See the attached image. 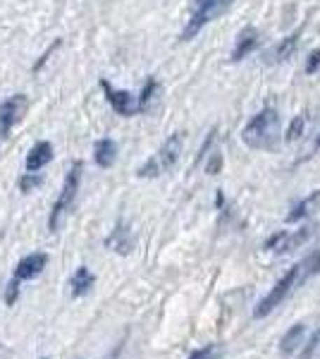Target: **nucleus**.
<instances>
[{"label":"nucleus","instance_id":"obj_17","mask_svg":"<svg viewBox=\"0 0 320 359\" xmlns=\"http://www.w3.org/2000/svg\"><path fill=\"white\" fill-rule=\"evenodd\" d=\"M299 359H320V328L308 338V343H304Z\"/></svg>","mask_w":320,"mask_h":359},{"label":"nucleus","instance_id":"obj_24","mask_svg":"<svg viewBox=\"0 0 320 359\" xmlns=\"http://www.w3.org/2000/svg\"><path fill=\"white\" fill-rule=\"evenodd\" d=\"M320 69V50H313L311 55H308V62H306V72L313 74Z\"/></svg>","mask_w":320,"mask_h":359},{"label":"nucleus","instance_id":"obj_15","mask_svg":"<svg viewBox=\"0 0 320 359\" xmlns=\"http://www.w3.org/2000/svg\"><path fill=\"white\" fill-rule=\"evenodd\" d=\"M94 158L101 168H110L115 163V158H118V144H115L113 139H101V142H96Z\"/></svg>","mask_w":320,"mask_h":359},{"label":"nucleus","instance_id":"obj_5","mask_svg":"<svg viewBox=\"0 0 320 359\" xmlns=\"http://www.w3.org/2000/svg\"><path fill=\"white\" fill-rule=\"evenodd\" d=\"M230 5H232V0H199V8H196L194 17L189 20V25H187V29H184L182 39H187V41H189V39H194L196 34H199L201 29L208 25V22H213L215 17L223 15Z\"/></svg>","mask_w":320,"mask_h":359},{"label":"nucleus","instance_id":"obj_12","mask_svg":"<svg viewBox=\"0 0 320 359\" xmlns=\"http://www.w3.org/2000/svg\"><path fill=\"white\" fill-rule=\"evenodd\" d=\"M308 237V230H299L296 235H289V233H277L272 235L270 240L265 242V249H275V252H289V249L299 247L301 242H304Z\"/></svg>","mask_w":320,"mask_h":359},{"label":"nucleus","instance_id":"obj_8","mask_svg":"<svg viewBox=\"0 0 320 359\" xmlns=\"http://www.w3.org/2000/svg\"><path fill=\"white\" fill-rule=\"evenodd\" d=\"M46 264H48V257H46L43 252H36V254H29V257L22 259L20 264H17L15 269V280L22 283V280H32V278H36L41 271L46 269Z\"/></svg>","mask_w":320,"mask_h":359},{"label":"nucleus","instance_id":"obj_3","mask_svg":"<svg viewBox=\"0 0 320 359\" xmlns=\"http://www.w3.org/2000/svg\"><path fill=\"white\" fill-rule=\"evenodd\" d=\"M184 147V137L182 135H172L167 137V142L158 149V154L151 156V158L139 168V177H158L162 172L172 170L179 161V154H182Z\"/></svg>","mask_w":320,"mask_h":359},{"label":"nucleus","instance_id":"obj_25","mask_svg":"<svg viewBox=\"0 0 320 359\" xmlns=\"http://www.w3.org/2000/svg\"><path fill=\"white\" fill-rule=\"evenodd\" d=\"M318 147H320V137H318Z\"/></svg>","mask_w":320,"mask_h":359},{"label":"nucleus","instance_id":"obj_20","mask_svg":"<svg viewBox=\"0 0 320 359\" xmlns=\"http://www.w3.org/2000/svg\"><path fill=\"white\" fill-rule=\"evenodd\" d=\"M316 196H318V194L308 196V199L301 201L299 206H294V208H292V213H289V216H287V221H289V223H294V221H299V218H304L306 213H308V206L313 204V199H316Z\"/></svg>","mask_w":320,"mask_h":359},{"label":"nucleus","instance_id":"obj_13","mask_svg":"<svg viewBox=\"0 0 320 359\" xmlns=\"http://www.w3.org/2000/svg\"><path fill=\"white\" fill-rule=\"evenodd\" d=\"M94 283H96L94 273H91L86 266H79V269L74 271L72 280H69V287H72V297H84V294L89 292L91 287H94Z\"/></svg>","mask_w":320,"mask_h":359},{"label":"nucleus","instance_id":"obj_1","mask_svg":"<svg viewBox=\"0 0 320 359\" xmlns=\"http://www.w3.org/2000/svg\"><path fill=\"white\" fill-rule=\"evenodd\" d=\"M316 273H320V252L308 254V257L301 259L294 269H289L287 273L275 283V287H272V290L258 302V306L253 309V318H265L267 314H272V311H275L277 306L296 290V287L304 285L308 278L316 276Z\"/></svg>","mask_w":320,"mask_h":359},{"label":"nucleus","instance_id":"obj_14","mask_svg":"<svg viewBox=\"0 0 320 359\" xmlns=\"http://www.w3.org/2000/svg\"><path fill=\"white\" fill-rule=\"evenodd\" d=\"M106 245L113 249V252H118V254H127L132 249V233H130V228H127V223H120L118 228L113 230V235L106 240Z\"/></svg>","mask_w":320,"mask_h":359},{"label":"nucleus","instance_id":"obj_21","mask_svg":"<svg viewBox=\"0 0 320 359\" xmlns=\"http://www.w3.org/2000/svg\"><path fill=\"white\" fill-rule=\"evenodd\" d=\"M301 135H304V118L299 115V118H294V123L289 125L287 137H284V139H287V142H294V139H299Z\"/></svg>","mask_w":320,"mask_h":359},{"label":"nucleus","instance_id":"obj_2","mask_svg":"<svg viewBox=\"0 0 320 359\" xmlns=\"http://www.w3.org/2000/svg\"><path fill=\"white\" fill-rule=\"evenodd\" d=\"M277 135H280L277 111L275 108H263L256 118L249 120V125L242 132V139L251 149H272L277 144Z\"/></svg>","mask_w":320,"mask_h":359},{"label":"nucleus","instance_id":"obj_7","mask_svg":"<svg viewBox=\"0 0 320 359\" xmlns=\"http://www.w3.org/2000/svg\"><path fill=\"white\" fill-rule=\"evenodd\" d=\"M25 108H27V98L22 94L10 96L0 103V137L10 135V130H13V125L22 118Z\"/></svg>","mask_w":320,"mask_h":359},{"label":"nucleus","instance_id":"obj_23","mask_svg":"<svg viewBox=\"0 0 320 359\" xmlns=\"http://www.w3.org/2000/svg\"><path fill=\"white\" fill-rule=\"evenodd\" d=\"M17 294H20V283L15 280H10V285H8V292H5V302L8 304H15L17 302Z\"/></svg>","mask_w":320,"mask_h":359},{"label":"nucleus","instance_id":"obj_19","mask_svg":"<svg viewBox=\"0 0 320 359\" xmlns=\"http://www.w3.org/2000/svg\"><path fill=\"white\" fill-rule=\"evenodd\" d=\"M155 91H158V82H155V79L151 77L148 82H146V86H144L141 96H139V103H141V111H146V108H148V103H151V98H153Z\"/></svg>","mask_w":320,"mask_h":359},{"label":"nucleus","instance_id":"obj_11","mask_svg":"<svg viewBox=\"0 0 320 359\" xmlns=\"http://www.w3.org/2000/svg\"><path fill=\"white\" fill-rule=\"evenodd\" d=\"M53 161V147L48 142H39L32 147V151L27 156V170L34 172V170H41L43 165H48Z\"/></svg>","mask_w":320,"mask_h":359},{"label":"nucleus","instance_id":"obj_22","mask_svg":"<svg viewBox=\"0 0 320 359\" xmlns=\"http://www.w3.org/2000/svg\"><path fill=\"white\" fill-rule=\"evenodd\" d=\"M39 184H41L39 175H25V177L20 180V189H22V192H29V189L39 187Z\"/></svg>","mask_w":320,"mask_h":359},{"label":"nucleus","instance_id":"obj_4","mask_svg":"<svg viewBox=\"0 0 320 359\" xmlns=\"http://www.w3.org/2000/svg\"><path fill=\"white\" fill-rule=\"evenodd\" d=\"M79 182H81V163L77 161V163H72V168H69V172H67V177H65V184H62V192L60 196H57V201H55V206H53V213H50V230H55L60 228V223H62V218L67 216V211L72 208L74 204V199H77V192H79Z\"/></svg>","mask_w":320,"mask_h":359},{"label":"nucleus","instance_id":"obj_10","mask_svg":"<svg viewBox=\"0 0 320 359\" xmlns=\"http://www.w3.org/2000/svg\"><path fill=\"white\" fill-rule=\"evenodd\" d=\"M304 338H306V326L304 323H296L294 328H289V331L282 335L280 352L284 357H292L294 352H299L301 347H304Z\"/></svg>","mask_w":320,"mask_h":359},{"label":"nucleus","instance_id":"obj_16","mask_svg":"<svg viewBox=\"0 0 320 359\" xmlns=\"http://www.w3.org/2000/svg\"><path fill=\"white\" fill-rule=\"evenodd\" d=\"M296 46H299V32H296V34H289V36H284V39H282V43L277 46V48L270 53V60H275V62L287 60V57H292V53L296 50Z\"/></svg>","mask_w":320,"mask_h":359},{"label":"nucleus","instance_id":"obj_18","mask_svg":"<svg viewBox=\"0 0 320 359\" xmlns=\"http://www.w3.org/2000/svg\"><path fill=\"white\" fill-rule=\"evenodd\" d=\"M189 359H223V345H203L201 350H194L191 352Z\"/></svg>","mask_w":320,"mask_h":359},{"label":"nucleus","instance_id":"obj_9","mask_svg":"<svg viewBox=\"0 0 320 359\" xmlns=\"http://www.w3.org/2000/svg\"><path fill=\"white\" fill-rule=\"evenodd\" d=\"M256 46H258V32L253 27H246L244 32L237 36V43H235V50H232V62H239L244 60L249 53H253Z\"/></svg>","mask_w":320,"mask_h":359},{"label":"nucleus","instance_id":"obj_6","mask_svg":"<svg viewBox=\"0 0 320 359\" xmlns=\"http://www.w3.org/2000/svg\"><path fill=\"white\" fill-rule=\"evenodd\" d=\"M103 86V91H106V98H108V103L113 106V111L115 113H120V115H125V118H132V115H137V113H141V103H139V98L137 96H132L130 91H118V89H113L106 79L101 82Z\"/></svg>","mask_w":320,"mask_h":359}]
</instances>
